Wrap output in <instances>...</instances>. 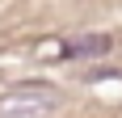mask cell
<instances>
[{
  "label": "cell",
  "instance_id": "6da1fadb",
  "mask_svg": "<svg viewBox=\"0 0 122 118\" xmlns=\"http://www.w3.org/2000/svg\"><path fill=\"white\" fill-rule=\"evenodd\" d=\"M55 106H59V93L51 84H30L0 97V118H51Z\"/></svg>",
  "mask_w": 122,
  "mask_h": 118
},
{
  "label": "cell",
  "instance_id": "7a4b0ae2",
  "mask_svg": "<svg viewBox=\"0 0 122 118\" xmlns=\"http://www.w3.org/2000/svg\"><path fill=\"white\" fill-rule=\"evenodd\" d=\"M114 51V38L110 34H84V38H67L59 47L63 59H101V55H110Z\"/></svg>",
  "mask_w": 122,
  "mask_h": 118
}]
</instances>
